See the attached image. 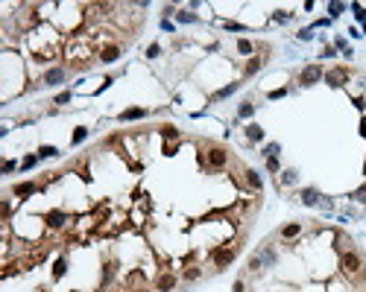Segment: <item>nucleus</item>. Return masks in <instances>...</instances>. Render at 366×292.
<instances>
[{"label": "nucleus", "mask_w": 366, "mask_h": 292, "mask_svg": "<svg viewBox=\"0 0 366 292\" xmlns=\"http://www.w3.org/2000/svg\"><path fill=\"white\" fill-rule=\"evenodd\" d=\"M340 269H343L346 275H352V278L361 275V272H364V260H361V254H358V252H343V254H340Z\"/></svg>", "instance_id": "obj_1"}, {"label": "nucleus", "mask_w": 366, "mask_h": 292, "mask_svg": "<svg viewBox=\"0 0 366 292\" xmlns=\"http://www.w3.org/2000/svg\"><path fill=\"white\" fill-rule=\"evenodd\" d=\"M235 257H237V246H229V249H214V252H211V260H214L217 272H223L226 266H232V263H235Z\"/></svg>", "instance_id": "obj_2"}, {"label": "nucleus", "mask_w": 366, "mask_h": 292, "mask_svg": "<svg viewBox=\"0 0 366 292\" xmlns=\"http://www.w3.org/2000/svg\"><path fill=\"white\" fill-rule=\"evenodd\" d=\"M349 79H352V70H349V67H331V70H325V82H328L331 88H343Z\"/></svg>", "instance_id": "obj_3"}, {"label": "nucleus", "mask_w": 366, "mask_h": 292, "mask_svg": "<svg viewBox=\"0 0 366 292\" xmlns=\"http://www.w3.org/2000/svg\"><path fill=\"white\" fill-rule=\"evenodd\" d=\"M320 79H325V70H323L320 64H308V67L299 73V85H305V88H308V85H317Z\"/></svg>", "instance_id": "obj_4"}, {"label": "nucleus", "mask_w": 366, "mask_h": 292, "mask_svg": "<svg viewBox=\"0 0 366 292\" xmlns=\"http://www.w3.org/2000/svg\"><path fill=\"white\" fill-rule=\"evenodd\" d=\"M226 164H229V152L223 146H211L208 149V167L211 170H223Z\"/></svg>", "instance_id": "obj_5"}, {"label": "nucleus", "mask_w": 366, "mask_h": 292, "mask_svg": "<svg viewBox=\"0 0 366 292\" xmlns=\"http://www.w3.org/2000/svg\"><path fill=\"white\" fill-rule=\"evenodd\" d=\"M120 53H123V47H120V44H106V47H100V53H97V56H100V61H103V64H111V61H117V58H120Z\"/></svg>", "instance_id": "obj_6"}, {"label": "nucleus", "mask_w": 366, "mask_h": 292, "mask_svg": "<svg viewBox=\"0 0 366 292\" xmlns=\"http://www.w3.org/2000/svg\"><path fill=\"white\" fill-rule=\"evenodd\" d=\"M155 290L158 292H173L176 290V275H173V272H161V275L155 278Z\"/></svg>", "instance_id": "obj_7"}, {"label": "nucleus", "mask_w": 366, "mask_h": 292, "mask_svg": "<svg viewBox=\"0 0 366 292\" xmlns=\"http://www.w3.org/2000/svg\"><path fill=\"white\" fill-rule=\"evenodd\" d=\"M65 79H67V70H65V67H50L41 82H44V85H62Z\"/></svg>", "instance_id": "obj_8"}, {"label": "nucleus", "mask_w": 366, "mask_h": 292, "mask_svg": "<svg viewBox=\"0 0 366 292\" xmlns=\"http://www.w3.org/2000/svg\"><path fill=\"white\" fill-rule=\"evenodd\" d=\"M144 117H147V108H126L117 114L120 123H132V120H144Z\"/></svg>", "instance_id": "obj_9"}, {"label": "nucleus", "mask_w": 366, "mask_h": 292, "mask_svg": "<svg viewBox=\"0 0 366 292\" xmlns=\"http://www.w3.org/2000/svg\"><path fill=\"white\" fill-rule=\"evenodd\" d=\"M299 199H302V205H308V208H317L320 205V190H314V187H305L302 193H299Z\"/></svg>", "instance_id": "obj_10"}, {"label": "nucleus", "mask_w": 366, "mask_h": 292, "mask_svg": "<svg viewBox=\"0 0 366 292\" xmlns=\"http://www.w3.org/2000/svg\"><path fill=\"white\" fill-rule=\"evenodd\" d=\"M261 67H264V58H261V56H252V58L246 61V67H243V76H255Z\"/></svg>", "instance_id": "obj_11"}, {"label": "nucleus", "mask_w": 366, "mask_h": 292, "mask_svg": "<svg viewBox=\"0 0 366 292\" xmlns=\"http://www.w3.org/2000/svg\"><path fill=\"white\" fill-rule=\"evenodd\" d=\"M246 137H249V143H261L264 140V129L258 123H249L246 126Z\"/></svg>", "instance_id": "obj_12"}, {"label": "nucleus", "mask_w": 366, "mask_h": 292, "mask_svg": "<svg viewBox=\"0 0 366 292\" xmlns=\"http://www.w3.org/2000/svg\"><path fill=\"white\" fill-rule=\"evenodd\" d=\"M35 190H38V184H32V181H23V184H15V187H12V193L21 196V199H23V196H32Z\"/></svg>", "instance_id": "obj_13"}, {"label": "nucleus", "mask_w": 366, "mask_h": 292, "mask_svg": "<svg viewBox=\"0 0 366 292\" xmlns=\"http://www.w3.org/2000/svg\"><path fill=\"white\" fill-rule=\"evenodd\" d=\"M299 234H302V225H299V222H290V225H284V228L279 231L281 240H293V237H299Z\"/></svg>", "instance_id": "obj_14"}, {"label": "nucleus", "mask_w": 366, "mask_h": 292, "mask_svg": "<svg viewBox=\"0 0 366 292\" xmlns=\"http://www.w3.org/2000/svg\"><path fill=\"white\" fill-rule=\"evenodd\" d=\"M243 178H246V184H249L252 190H261V187H264V181H261V175H258L255 170H246V173H243Z\"/></svg>", "instance_id": "obj_15"}, {"label": "nucleus", "mask_w": 366, "mask_h": 292, "mask_svg": "<svg viewBox=\"0 0 366 292\" xmlns=\"http://www.w3.org/2000/svg\"><path fill=\"white\" fill-rule=\"evenodd\" d=\"M114 272H117V266H114V263H106V266H103V278H100V287H108V284L114 281Z\"/></svg>", "instance_id": "obj_16"}, {"label": "nucleus", "mask_w": 366, "mask_h": 292, "mask_svg": "<svg viewBox=\"0 0 366 292\" xmlns=\"http://www.w3.org/2000/svg\"><path fill=\"white\" fill-rule=\"evenodd\" d=\"M65 219H67V216H65L62 211H50V214H47V222H50V228H62V225H65Z\"/></svg>", "instance_id": "obj_17"}, {"label": "nucleus", "mask_w": 366, "mask_h": 292, "mask_svg": "<svg viewBox=\"0 0 366 292\" xmlns=\"http://www.w3.org/2000/svg\"><path fill=\"white\" fill-rule=\"evenodd\" d=\"M261 257H264V266H276V260H279V254H276L273 246H264V249H261Z\"/></svg>", "instance_id": "obj_18"}, {"label": "nucleus", "mask_w": 366, "mask_h": 292, "mask_svg": "<svg viewBox=\"0 0 366 292\" xmlns=\"http://www.w3.org/2000/svg\"><path fill=\"white\" fill-rule=\"evenodd\" d=\"M237 88H240V82H232V85H226L223 91H217V94H214L211 99H214V102H217V99H226V97H232V94H235Z\"/></svg>", "instance_id": "obj_19"}, {"label": "nucleus", "mask_w": 366, "mask_h": 292, "mask_svg": "<svg viewBox=\"0 0 366 292\" xmlns=\"http://www.w3.org/2000/svg\"><path fill=\"white\" fill-rule=\"evenodd\" d=\"M252 114H255V105H252V102H240V105H237V120H249Z\"/></svg>", "instance_id": "obj_20"}, {"label": "nucleus", "mask_w": 366, "mask_h": 292, "mask_svg": "<svg viewBox=\"0 0 366 292\" xmlns=\"http://www.w3.org/2000/svg\"><path fill=\"white\" fill-rule=\"evenodd\" d=\"M261 269H264V257H261V252H258V254H252V257H249V272H252V275H258Z\"/></svg>", "instance_id": "obj_21"}, {"label": "nucleus", "mask_w": 366, "mask_h": 292, "mask_svg": "<svg viewBox=\"0 0 366 292\" xmlns=\"http://www.w3.org/2000/svg\"><path fill=\"white\" fill-rule=\"evenodd\" d=\"M334 47H337V50H343V56H346V58H352V47H349V41H346L343 35H337V38H334Z\"/></svg>", "instance_id": "obj_22"}, {"label": "nucleus", "mask_w": 366, "mask_h": 292, "mask_svg": "<svg viewBox=\"0 0 366 292\" xmlns=\"http://www.w3.org/2000/svg\"><path fill=\"white\" fill-rule=\"evenodd\" d=\"M59 155V149L56 146H41L38 149V161H47V158H56Z\"/></svg>", "instance_id": "obj_23"}, {"label": "nucleus", "mask_w": 366, "mask_h": 292, "mask_svg": "<svg viewBox=\"0 0 366 292\" xmlns=\"http://www.w3.org/2000/svg\"><path fill=\"white\" fill-rule=\"evenodd\" d=\"M279 184H296V170H284L279 175Z\"/></svg>", "instance_id": "obj_24"}, {"label": "nucleus", "mask_w": 366, "mask_h": 292, "mask_svg": "<svg viewBox=\"0 0 366 292\" xmlns=\"http://www.w3.org/2000/svg\"><path fill=\"white\" fill-rule=\"evenodd\" d=\"M290 18H293V12H284V9H279V12H273V20H276V23H287Z\"/></svg>", "instance_id": "obj_25"}, {"label": "nucleus", "mask_w": 366, "mask_h": 292, "mask_svg": "<svg viewBox=\"0 0 366 292\" xmlns=\"http://www.w3.org/2000/svg\"><path fill=\"white\" fill-rule=\"evenodd\" d=\"M85 137H88V129H85V126H79V129H76V132H73V137H70V143H73V146H76V143H82V140H85Z\"/></svg>", "instance_id": "obj_26"}, {"label": "nucleus", "mask_w": 366, "mask_h": 292, "mask_svg": "<svg viewBox=\"0 0 366 292\" xmlns=\"http://www.w3.org/2000/svg\"><path fill=\"white\" fill-rule=\"evenodd\" d=\"M161 135H164L167 140H179V129H176V126H161Z\"/></svg>", "instance_id": "obj_27"}, {"label": "nucleus", "mask_w": 366, "mask_h": 292, "mask_svg": "<svg viewBox=\"0 0 366 292\" xmlns=\"http://www.w3.org/2000/svg\"><path fill=\"white\" fill-rule=\"evenodd\" d=\"M176 20H179V23H194L196 15H194V12H176Z\"/></svg>", "instance_id": "obj_28"}, {"label": "nucleus", "mask_w": 366, "mask_h": 292, "mask_svg": "<svg viewBox=\"0 0 366 292\" xmlns=\"http://www.w3.org/2000/svg\"><path fill=\"white\" fill-rule=\"evenodd\" d=\"M237 50H240L243 56H249V53L255 50V44H252V41H246V38H240V41H237Z\"/></svg>", "instance_id": "obj_29"}, {"label": "nucleus", "mask_w": 366, "mask_h": 292, "mask_svg": "<svg viewBox=\"0 0 366 292\" xmlns=\"http://www.w3.org/2000/svg\"><path fill=\"white\" fill-rule=\"evenodd\" d=\"M279 152H281L279 143H267V146H264V155H267V158H279Z\"/></svg>", "instance_id": "obj_30"}, {"label": "nucleus", "mask_w": 366, "mask_h": 292, "mask_svg": "<svg viewBox=\"0 0 366 292\" xmlns=\"http://www.w3.org/2000/svg\"><path fill=\"white\" fill-rule=\"evenodd\" d=\"M202 278V272L196 269V266H191V269H185V281H199Z\"/></svg>", "instance_id": "obj_31"}, {"label": "nucleus", "mask_w": 366, "mask_h": 292, "mask_svg": "<svg viewBox=\"0 0 366 292\" xmlns=\"http://www.w3.org/2000/svg\"><path fill=\"white\" fill-rule=\"evenodd\" d=\"M70 97H73L70 91H62V94H56V99H53V102H56V105H65V102H70Z\"/></svg>", "instance_id": "obj_32"}, {"label": "nucleus", "mask_w": 366, "mask_h": 292, "mask_svg": "<svg viewBox=\"0 0 366 292\" xmlns=\"http://www.w3.org/2000/svg\"><path fill=\"white\" fill-rule=\"evenodd\" d=\"M352 12H355V18H358L361 23H366V9H364V6H358V3H355V6H352Z\"/></svg>", "instance_id": "obj_33"}, {"label": "nucleus", "mask_w": 366, "mask_h": 292, "mask_svg": "<svg viewBox=\"0 0 366 292\" xmlns=\"http://www.w3.org/2000/svg\"><path fill=\"white\" fill-rule=\"evenodd\" d=\"M158 56H161V47H158V44H150V47H147V58H158Z\"/></svg>", "instance_id": "obj_34"}, {"label": "nucleus", "mask_w": 366, "mask_h": 292, "mask_svg": "<svg viewBox=\"0 0 366 292\" xmlns=\"http://www.w3.org/2000/svg\"><path fill=\"white\" fill-rule=\"evenodd\" d=\"M35 164H38V155H26V158L21 161V167H23V170H29V167H35Z\"/></svg>", "instance_id": "obj_35"}, {"label": "nucleus", "mask_w": 366, "mask_h": 292, "mask_svg": "<svg viewBox=\"0 0 366 292\" xmlns=\"http://www.w3.org/2000/svg\"><path fill=\"white\" fill-rule=\"evenodd\" d=\"M267 170H270V173H281V164H279V158H267Z\"/></svg>", "instance_id": "obj_36"}, {"label": "nucleus", "mask_w": 366, "mask_h": 292, "mask_svg": "<svg viewBox=\"0 0 366 292\" xmlns=\"http://www.w3.org/2000/svg\"><path fill=\"white\" fill-rule=\"evenodd\" d=\"M352 199H358L361 205H366V184H364V187H358V190L352 193Z\"/></svg>", "instance_id": "obj_37"}, {"label": "nucleus", "mask_w": 366, "mask_h": 292, "mask_svg": "<svg viewBox=\"0 0 366 292\" xmlns=\"http://www.w3.org/2000/svg\"><path fill=\"white\" fill-rule=\"evenodd\" d=\"M343 9H346L343 3H328V12H331V18H337V15H340Z\"/></svg>", "instance_id": "obj_38"}, {"label": "nucleus", "mask_w": 366, "mask_h": 292, "mask_svg": "<svg viewBox=\"0 0 366 292\" xmlns=\"http://www.w3.org/2000/svg\"><path fill=\"white\" fill-rule=\"evenodd\" d=\"M267 97H270V99H281V97H287V88H276V91H270Z\"/></svg>", "instance_id": "obj_39"}, {"label": "nucleus", "mask_w": 366, "mask_h": 292, "mask_svg": "<svg viewBox=\"0 0 366 292\" xmlns=\"http://www.w3.org/2000/svg\"><path fill=\"white\" fill-rule=\"evenodd\" d=\"M232 292H246V281H243V278H237V281L232 284Z\"/></svg>", "instance_id": "obj_40"}, {"label": "nucleus", "mask_w": 366, "mask_h": 292, "mask_svg": "<svg viewBox=\"0 0 366 292\" xmlns=\"http://www.w3.org/2000/svg\"><path fill=\"white\" fill-rule=\"evenodd\" d=\"M65 266H67V263H65V260H59V263H56V272H53V278H62V275H65Z\"/></svg>", "instance_id": "obj_41"}, {"label": "nucleus", "mask_w": 366, "mask_h": 292, "mask_svg": "<svg viewBox=\"0 0 366 292\" xmlns=\"http://www.w3.org/2000/svg\"><path fill=\"white\" fill-rule=\"evenodd\" d=\"M311 38H314L311 29H299V41H311Z\"/></svg>", "instance_id": "obj_42"}, {"label": "nucleus", "mask_w": 366, "mask_h": 292, "mask_svg": "<svg viewBox=\"0 0 366 292\" xmlns=\"http://www.w3.org/2000/svg\"><path fill=\"white\" fill-rule=\"evenodd\" d=\"M334 56H337V47H325L323 50V58H334Z\"/></svg>", "instance_id": "obj_43"}, {"label": "nucleus", "mask_w": 366, "mask_h": 292, "mask_svg": "<svg viewBox=\"0 0 366 292\" xmlns=\"http://www.w3.org/2000/svg\"><path fill=\"white\" fill-rule=\"evenodd\" d=\"M226 29H229V32H240L243 26H240V23H232V20H229V23H226Z\"/></svg>", "instance_id": "obj_44"}, {"label": "nucleus", "mask_w": 366, "mask_h": 292, "mask_svg": "<svg viewBox=\"0 0 366 292\" xmlns=\"http://www.w3.org/2000/svg\"><path fill=\"white\" fill-rule=\"evenodd\" d=\"M320 208H323V211H331V199L323 196V199H320Z\"/></svg>", "instance_id": "obj_45"}, {"label": "nucleus", "mask_w": 366, "mask_h": 292, "mask_svg": "<svg viewBox=\"0 0 366 292\" xmlns=\"http://www.w3.org/2000/svg\"><path fill=\"white\" fill-rule=\"evenodd\" d=\"M9 214H12V205H9V202H3V219H9Z\"/></svg>", "instance_id": "obj_46"}, {"label": "nucleus", "mask_w": 366, "mask_h": 292, "mask_svg": "<svg viewBox=\"0 0 366 292\" xmlns=\"http://www.w3.org/2000/svg\"><path fill=\"white\" fill-rule=\"evenodd\" d=\"M361 135H364V137H366V117H364V120H361Z\"/></svg>", "instance_id": "obj_47"}, {"label": "nucleus", "mask_w": 366, "mask_h": 292, "mask_svg": "<svg viewBox=\"0 0 366 292\" xmlns=\"http://www.w3.org/2000/svg\"><path fill=\"white\" fill-rule=\"evenodd\" d=\"M364 173H366V170H364Z\"/></svg>", "instance_id": "obj_48"}]
</instances>
